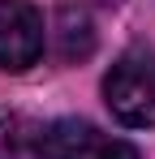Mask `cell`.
<instances>
[{
	"label": "cell",
	"mask_w": 155,
	"mask_h": 159,
	"mask_svg": "<svg viewBox=\"0 0 155 159\" xmlns=\"http://www.w3.org/2000/svg\"><path fill=\"white\" fill-rule=\"evenodd\" d=\"M103 99L112 107V116L129 129L155 125V52L147 48L121 52L103 78Z\"/></svg>",
	"instance_id": "6da1fadb"
},
{
	"label": "cell",
	"mask_w": 155,
	"mask_h": 159,
	"mask_svg": "<svg viewBox=\"0 0 155 159\" xmlns=\"http://www.w3.org/2000/svg\"><path fill=\"white\" fill-rule=\"evenodd\" d=\"M39 159H142L138 146L99 133L91 120H52L39 129Z\"/></svg>",
	"instance_id": "7a4b0ae2"
},
{
	"label": "cell",
	"mask_w": 155,
	"mask_h": 159,
	"mask_svg": "<svg viewBox=\"0 0 155 159\" xmlns=\"http://www.w3.org/2000/svg\"><path fill=\"white\" fill-rule=\"evenodd\" d=\"M43 56V13L30 0H0V69L22 73Z\"/></svg>",
	"instance_id": "3957f363"
},
{
	"label": "cell",
	"mask_w": 155,
	"mask_h": 159,
	"mask_svg": "<svg viewBox=\"0 0 155 159\" xmlns=\"http://www.w3.org/2000/svg\"><path fill=\"white\" fill-rule=\"evenodd\" d=\"M91 48H95V26L86 17V9L65 4L60 17H56V52H60V60H82V56H91Z\"/></svg>",
	"instance_id": "277c9868"
},
{
	"label": "cell",
	"mask_w": 155,
	"mask_h": 159,
	"mask_svg": "<svg viewBox=\"0 0 155 159\" xmlns=\"http://www.w3.org/2000/svg\"><path fill=\"white\" fill-rule=\"evenodd\" d=\"M39 129L22 112H0V159H39Z\"/></svg>",
	"instance_id": "5b68a950"
}]
</instances>
